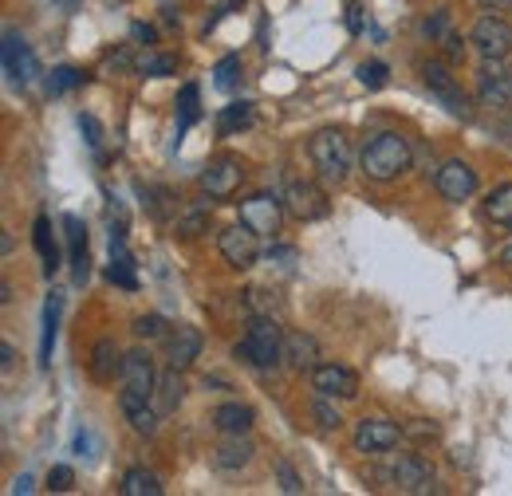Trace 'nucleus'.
I'll use <instances>...</instances> for the list:
<instances>
[{
	"label": "nucleus",
	"instance_id": "09e8293b",
	"mask_svg": "<svg viewBox=\"0 0 512 496\" xmlns=\"http://www.w3.org/2000/svg\"><path fill=\"white\" fill-rule=\"evenodd\" d=\"M56 4H60L64 12H75V8H79V0H56Z\"/></svg>",
	"mask_w": 512,
	"mask_h": 496
},
{
	"label": "nucleus",
	"instance_id": "79ce46f5",
	"mask_svg": "<svg viewBox=\"0 0 512 496\" xmlns=\"http://www.w3.org/2000/svg\"><path fill=\"white\" fill-rule=\"evenodd\" d=\"M178 229H182L186 237H197V233L205 229V209H197V213H190V217H186V221H182Z\"/></svg>",
	"mask_w": 512,
	"mask_h": 496
},
{
	"label": "nucleus",
	"instance_id": "3c124183",
	"mask_svg": "<svg viewBox=\"0 0 512 496\" xmlns=\"http://www.w3.org/2000/svg\"><path fill=\"white\" fill-rule=\"evenodd\" d=\"M509 229H512V221H509Z\"/></svg>",
	"mask_w": 512,
	"mask_h": 496
},
{
	"label": "nucleus",
	"instance_id": "393cba45",
	"mask_svg": "<svg viewBox=\"0 0 512 496\" xmlns=\"http://www.w3.org/2000/svg\"><path fill=\"white\" fill-rule=\"evenodd\" d=\"M60 311H64V296H48L44 300V331H40V367L52 363V347H56V327H60Z\"/></svg>",
	"mask_w": 512,
	"mask_h": 496
},
{
	"label": "nucleus",
	"instance_id": "c756f323",
	"mask_svg": "<svg viewBox=\"0 0 512 496\" xmlns=\"http://www.w3.org/2000/svg\"><path fill=\"white\" fill-rule=\"evenodd\" d=\"M83 71L79 67H56L52 75H48V95H64V91H75V87H83Z\"/></svg>",
	"mask_w": 512,
	"mask_h": 496
},
{
	"label": "nucleus",
	"instance_id": "4be33fe9",
	"mask_svg": "<svg viewBox=\"0 0 512 496\" xmlns=\"http://www.w3.org/2000/svg\"><path fill=\"white\" fill-rule=\"evenodd\" d=\"M256 422L253 406H241V402H221L217 410H213V426L221 430V434H249Z\"/></svg>",
	"mask_w": 512,
	"mask_h": 496
},
{
	"label": "nucleus",
	"instance_id": "6ab92c4d",
	"mask_svg": "<svg viewBox=\"0 0 512 496\" xmlns=\"http://www.w3.org/2000/svg\"><path fill=\"white\" fill-rule=\"evenodd\" d=\"M127 355L115 347V339H99L91 351V378L95 382H115V374H123Z\"/></svg>",
	"mask_w": 512,
	"mask_h": 496
},
{
	"label": "nucleus",
	"instance_id": "f03ea898",
	"mask_svg": "<svg viewBox=\"0 0 512 496\" xmlns=\"http://www.w3.org/2000/svg\"><path fill=\"white\" fill-rule=\"evenodd\" d=\"M233 355L245 359L256 371H276L280 359H284V331H280V323L272 315H253L249 319V331L233 347Z\"/></svg>",
	"mask_w": 512,
	"mask_h": 496
},
{
	"label": "nucleus",
	"instance_id": "a18cd8bd",
	"mask_svg": "<svg viewBox=\"0 0 512 496\" xmlns=\"http://www.w3.org/2000/svg\"><path fill=\"white\" fill-rule=\"evenodd\" d=\"M12 493H32V477H28V473H20V477H16V485H12Z\"/></svg>",
	"mask_w": 512,
	"mask_h": 496
},
{
	"label": "nucleus",
	"instance_id": "5701e85b",
	"mask_svg": "<svg viewBox=\"0 0 512 496\" xmlns=\"http://www.w3.org/2000/svg\"><path fill=\"white\" fill-rule=\"evenodd\" d=\"M32 245L40 252V260H44V276L52 280L56 272H60V245H56V237H52V221L40 213L36 217V225H32Z\"/></svg>",
	"mask_w": 512,
	"mask_h": 496
},
{
	"label": "nucleus",
	"instance_id": "a211bd4d",
	"mask_svg": "<svg viewBox=\"0 0 512 496\" xmlns=\"http://www.w3.org/2000/svg\"><path fill=\"white\" fill-rule=\"evenodd\" d=\"M438 193L446 201H469L477 193V174L465 166V162H446L438 170Z\"/></svg>",
	"mask_w": 512,
	"mask_h": 496
},
{
	"label": "nucleus",
	"instance_id": "a878e982",
	"mask_svg": "<svg viewBox=\"0 0 512 496\" xmlns=\"http://www.w3.org/2000/svg\"><path fill=\"white\" fill-rule=\"evenodd\" d=\"M119 493L123 496H162V485H158V477H154L150 469H127Z\"/></svg>",
	"mask_w": 512,
	"mask_h": 496
},
{
	"label": "nucleus",
	"instance_id": "1a4fd4ad",
	"mask_svg": "<svg viewBox=\"0 0 512 496\" xmlns=\"http://www.w3.org/2000/svg\"><path fill=\"white\" fill-rule=\"evenodd\" d=\"M473 48L485 56V60H505L512 52V28L501 20V16H481L473 24Z\"/></svg>",
	"mask_w": 512,
	"mask_h": 496
},
{
	"label": "nucleus",
	"instance_id": "39448f33",
	"mask_svg": "<svg viewBox=\"0 0 512 496\" xmlns=\"http://www.w3.org/2000/svg\"><path fill=\"white\" fill-rule=\"evenodd\" d=\"M477 95L485 107L493 111H509L512 107V67L505 60H485L477 71Z\"/></svg>",
	"mask_w": 512,
	"mask_h": 496
},
{
	"label": "nucleus",
	"instance_id": "b1692460",
	"mask_svg": "<svg viewBox=\"0 0 512 496\" xmlns=\"http://www.w3.org/2000/svg\"><path fill=\"white\" fill-rule=\"evenodd\" d=\"M182 394H186L182 371L170 367V371L158 378V386H154V410H158V414H174V410L182 406Z\"/></svg>",
	"mask_w": 512,
	"mask_h": 496
},
{
	"label": "nucleus",
	"instance_id": "c9c22d12",
	"mask_svg": "<svg viewBox=\"0 0 512 496\" xmlns=\"http://www.w3.org/2000/svg\"><path fill=\"white\" fill-rule=\"evenodd\" d=\"M134 335H138V339H158V335H166L162 315H138V319H134Z\"/></svg>",
	"mask_w": 512,
	"mask_h": 496
},
{
	"label": "nucleus",
	"instance_id": "4c0bfd02",
	"mask_svg": "<svg viewBox=\"0 0 512 496\" xmlns=\"http://www.w3.org/2000/svg\"><path fill=\"white\" fill-rule=\"evenodd\" d=\"M71 485H75L71 465H52V469H48V489H52V493H67Z\"/></svg>",
	"mask_w": 512,
	"mask_h": 496
},
{
	"label": "nucleus",
	"instance_id": "7ed1b4c3",
	"mask_svg": "<svg viewBox=\"0 0 512 496\" xmlns=\"http://www.w3.org/2000/svg\"><path fill=\"white\" fill-rule=\"evenodd\" d=\"M154 386H158V374H154V359L150 351H130L127 363H123V394H119V406L123 414H134L142 406H150L154 398Z\"/></svg>",
	"mask_w": 512,
	"mask_h": 496
},
{
	"label": "nucleus",
	"instance_id": "0eeeda50",
	"mask_svg": "<svg viewBox=\"0 0 512 496\" xmlns=\"http://www.w3.org/2000/svg\"><path fill=\"white\" fill-rule=\"evenodd\" d=\"M217 248H221V256H225L229 268H253L256 260H260V233H253L245 221L241 225H229V229H221Z\"/></svg>",
	"mask_w": 512,
	"mask_h": 496
},
{
	"label": "nucleus",
	"instance_id": "ddd939ff",
	"mask_svg": "<svg viewBox=\"0 0 512 496\" xmlns=\"http://www.w3.org/2000/svg\"><path fill=\"white\" fill-rule=\"evenodd\" d=\"M241 178H245V170H241V162H237V158H217V162H209V166H205V174H201V189H205L209 197L225 201V197H233V193H237Z\"/></svg>",
	"mask_w": 512,
	"mask_h": 496
},
{
	"label": "nucleus",
	"instance_id": "a19ab883",
	"mask_svg": "<svg viewBox=\"0 0 512 496\" xmlns=\"http://www.w3.org/2000/svg\"><path fill=\"white\" fill-rule=\"evenodd\" d=\"M347 28L359 36L367 28V16H363V4H347Z\"/></svg>",
	"mask_w": 512,
	"mask_h": 496
},
{
	"label": "nucleus",
	"instance_id": "dca6fc26",
	"mask_svg": "<svg viewBox=\"0 0 512 496\" xmlns=\"http://www.w3.org/2000/svg\"><path fill=\"white\" fill-rule=\"evenodd\" d=\"M64 229H67V245H71V284L83 288L91 280V256H87V225L67 213L64 217Z\"/></svg>",
	"mask_w": 512,
	"mask_h": 496
},
{
	"label": "nucleus",
	"instance_id": "9d476101",
	"mask_svg": "<svg viewBox=\"0 0 512 496\" xmlns=\"http://www.w3.org/2000/svg\"><path fill=\"white\" fill-rule=\"evenodd\" d=\"M422 79H426L430 95H434V99L446 107L449 115H469V103H465L461 87L453 83V75H449L446 63H426V67H422Z\"/></svg>",
	"mask_w": 512,
	"mask_h": 496
},
{
	"label": "nucleus",
	"instance_id": "423d86ee",
	"mask_svg": "<svg viewBox=\"0 0 512 496\" xmlns=\"http://www.w3.org/2000/svg\"><path fill=\"white\" fill-rule=\"evenodd\" d=\"M386 481L398 489V493H434V469L414 457V453H402L386 465Z\"/></svg>",
	"mask_w": 512,
	"mask_h": 496
},
{
	"label": "nucleus",
	"instance_id": "cd10ccee",
	"mask_svg": "<svg viewBox=\"0 0 512 496\" xmlns=\"http://www.w3.org/2000/svg\"><path fill=\"white\" fill-rule=\"evenodd\" d=\"M485 213L497 221V225H509L512 221V186H497L485 201Z\"/></svg>",
	"mask_w": 512,
	"mask_h": 496
},
{
	"label": "nucleus",
	"instance_id": "412c9836",
	"mask_svg": "<svg viewBox=\"0 0 512 496\" xmlns=\"http://www.w3.org/2000/svg\"><path fill=\"white\" fill-rule=\"evenodd\" d=\"M284 359H288L292 371H308L320 359V343L304 331H292V335H284Z\"/></svg>",
	"mask_w": 512,
	"mask_h": 496
},
{
	"label": "nucleus",
	"instance_id": "9b49d317",
	"mask_svg": "<svg viewBox=\"0 0 512 496\" xmlns=\"http://www.w3.org/2000/svg\"><path fill=\"white\" fill-rule=\"evenodd\" d=\"M284 209L296 221H320V217H327V197L312 182H288V189H284Z\"/></svg>",
	"mask_w": 512,
	"mask_h": 496
},
{
	"label": "nucleus",
	"instance_id": "6e6552de",
	"mask_svg": "<svg viewBox=\"0 0 512 496\" xmlns=\"http://www.w3.org/2000/svg\"><path fill=\"white\" fill-rule=\"evenodd\" d=\"M0 56H4V75H8L16 87H28V83L40 75L36 52L24 44V36H20L16 28H8V32H4V48H0Z\"/></svg>",
	"mask_w": 512,
	"mask_h": 496
},
{
	"label": "nucleus",
	"instance_id": "bb28decb",
	"mask_svg": "<svg viewBox=\"0 0 512 496\" xmlns=\"http://www.w3.org/2000/svg\"><path fill=\"white\" fill-rule=\"evenodd\" d=\"M241 75H245L241 56H225V60L213 67V87H217V91H233V87L241 83Z\"/></svg>",
	"mask_w": 512,
	"mask_h": 496
},
{
	"label": "nucleus",
	"instance_id": "f3484780",
	"mask_svg": "<svg viewBox=\"0 0 512 496\" xmlns=\"http://www.w3.org/2000/svg\"><path fill=\"white\" fill-rule=\"evenodd\" d=\"M398 434L402 430L394 422H386V418H363L359 430H355V449L359 453H386V449L398 445Z\"/></svg>",
	"mask_w": 512,
	"mask_h": 496
},
{
	"label": "nucleus",
	"instance_id": "de8ad7c7",
	"mask_svg": "<svg viewBox=\"0 0 512 496\" xmlns=\"http://www.w3.org/2000/svg\"><path fill=\"white\" fill-rule=\"evenodd\" d=\"M477 4H481V8H489V12H501V8L512 4V0H477Z\"/></svg>",
	"mask_w": 512,
	"mask_h": 496
},
{
	"label": "nucleus",
	"instance_id": "7c9ffc66",
	"mask_svg": "<svg viewBox=\"0 0 512 496\" xmlns=\"http://www.w3.org/2000/svg\"><path fill=\"white\" fill-rule=\"evenodd\" d=\"M253 123V103H245V99H241V103H229V107H225V111H221V134H229V130H237V126H249Z\"/></svg>",
	"mask_w": 512,
	"mask_h": 496
},
{
	"label": "nucleus",
	"instance_id": "c03bdc74",
	"mask_svg": "<svg viewBox=\"0 0 512 496\" xmlns=\"http://www.w3.org/2000/svg\"><path fill=\"white\" fill-rule=\"evenodd\" d=\"M446 24H449V16L446 12H438L434 20H426V24H422V32H426V36H442V32H446Z\"/></svg>",
	"mask_w": 512,
	"mask_h": 496
},
{
	"label": "nucleus",
	"instance_id": "58836bf2",
	"mask_svg": "<svg viewBox=\"0 0 512 496\" xmlns=\"http://www.w3.org/2000/svg\"><path fill=\"white\" fill-rule=\"evenodd\" d=\"M75 123H79V130H83L87 146H95V150H99V142H103V126L95 123V115H79Z\"/></svg>",
	"mask_w": 512,
	"mask_h": 496
},
{
	"label": "nucleus",
	"instance_id": "4468645a",
	"mask_svg": "<svg viewBox=\"0 0 512 496\" xmlns=\"http://www.w3.org/2000/svg\"><path fill=\"white\" fill-rule=\"evenodd\" d=\"M312 386L327 398H355L359 394V374L343 363H323L312 367Z\"/></svg>",
	"mask_w": 512,
	"mask_h": 496
},
{
	"label": "nucleus",
	"instance_id": "49530a36",
	"mask_svg": "<svg viewBox=\"0 0 512 496\" xmlns=\"http://www.w3.org/2000/svg\"><path fill=\"white\" fill-rule=\"evenodd\" d=\"M12 359H16V351H12V347H8V343H4V347H0V363H4V371H8V367H12Z\"/></svg>",
	"mask_w": 512,
	"mask_h": 496
},
{
	"label": "nucleus",
	"instance_id": "f257e3e1",
	"mask_svg": "<svg viewBox=\"0 0 512 496\" xmlns=\"http://www.w3.org/2000/svg\"><path fill=\"white\" fill-rule=\"evenodd\" d=\"M410 158H414L410 142H406L398 130H383V134H375V138L363 146L359 166H363V174H367L371 182H394L398 174L410 170Z\"/></svg>",
	"mask_w": 512,
	"mask_h": 496
},
{
	"label": "nucleus",
	"instance_id": "c85d7f7f",
	"mask_svg": "<svg viewBox=\"0 0 512 496\" xmlns=\"http://www.w3.org/2000/svg\"><path fill=\"white\" fill-rule=\"evenodd\" d=\"M178 111H182V123H178V138L201 119V107H197V83H186L182 95H178Z\"/></svg>",
	"mask_w": 512,
	"mask_h": 496
},
{
	"label": "nucleus",
	"instance_id": "e433bc0d",
	"mask_svg": "<svg viewBox=\"0 0 512 496\" xmlns=\"http://www.w3.org/2000/svg\"><path fill=\"white\" fill-rule=\"evenodd\" d=\"M359 83H363V87H371V91L386 87V63H379V60L363 63V67H359Z\"/></svg>",
	"mask_w": 512,
	"mask_h": 496
},
{
	"label": "nucleus",
	"instance_id": "2eb2a0df",
	"mask_svg": "<svg viewBox=\"0 0 512 496\" xmlns=\"http://www.w3.org/2000/svg\"><path fill=\"white\" fill-rule=\"evenodd\" d=\"M201 347H205L201 331L182 323V327H174V331L166 335V363H170V367H178V371H186V367H193V363H197Z\"/></svg>",
	"mask_w": 512,
	"mask_h": 496
},
{
	"label": "nucleus",
	"instance_id": "ea45409f",
	"mask_svg": "<svg viewBox=\"0 0 512 496\" xmlns=\"http://www.w3.org/2000/svg\"><path fill=\"white\" fill-rule=\"evenodd\" d=\"M264 260H268V264H280V268H292L296 248H268V252H264Z\"/></svg>",
	"mask_w": 512,
	"mask_h": 496
},
{
	"label": "nucleus",
	"instance_id": "473e14b6",
	"mask_svg": "<svg viewBox=\"0 0 512 496\" xmlns=\"http://www.w3.org/2000/svg\"><path fill=\"white\" fill-rule=\"evenodd\" d=\"M312 418H316V426H320V430H339V426H343V418H339V410L331 406V398H327V394H320V398L312 402Z\"/></svg>",
	"mask_w": 512,
	"mask_h": 496
},
{
	"label": "nucleus",
	"instance_id": "72a5a7b5",
	"mask_svg": "<svg viewBox=\"0 0 512 496\" xmlns=\"http://www.w3.org/2000/svg\"><path fill=\"white\" fill-rule=\"evenodd\" d=\"M138 71H142L146 79H166V75L178 71V60H174V56H146V60L138 63Z\"/></svg>",
	"mask_w": 512,
	"mask_h": 496
},
{
	"label": "nucleus",
	"instance_id": "37998d69",
	"mask_svg": "<svg viewBox=\"0 0 512 496\" xmlns=\"http://www.w3.org/2000/svg\"><path fill=\"white\" fill-rule=\"evenodd\" d=\"M442 44H446V56L449 60H461V56H465V40H461V36H442Z\"/></svg>",
	"mask_w": 512,
	"mask_h": 496
},
{
	"label": "nucleus",
	"instance_id": "f704fd0d",
	"mask_svg": "<svg viewBox=\"0 0 512 496\" xmlns=\"http://www.w3.org/2000/svg\"><path fill=\"white\" fill-rule=\"evenodd\" d=\"M276 481H280V489H284L288 496L304 493V481H300V473L292 469V461H288V457H280V461H276Z\"/></svg>",
	"mask_w": 512,
	"mask_h": 496
},
{
	"label": "nucleus",
	"instance_id": "2f4dec72",
	"mask_svg": "<svg viewBox=\"0 0 512 496\" xmlns=\"http://www.w3.org/2000/svg\"><path fill=\"white\" fill-rule=\"evenodd\" d=\"M245 308H249V315H272V311L280 308V300L268 288H249L245 292Z\"/></svg>",
	"mask_w": 512,
	"mask_h": 496
},
{
	"label": "nucleus",
	"instance_id": "20e7f679",
	"mask_svg": "<svg viewBox=\"0 0 512 496\" xmlns=\"http://www.w3.org/2000/svg\"><path fill=\"white\" fill-rule=\"evenodd\" d=\"M308 154H312V166L320 170L323 182H343L347 170H351V142L343 138V130H320L312 142H308Z\"/></svg>",
	"mask_w": 512,
	"mask_h": 496
},
{
	"label": "nucleus",
	"instance_id": "aec40b11",
	"mask_svg": "<svg viewBox=\"0 0 512 496\" xmlns=\"http://www.w3.org/2000/svg\"><path fill=\"white\" fill-rule=\"evenodd\" d=\"M253 441L245 434H225V441L213 449V465L217 469H245L253 461Z\"/></svg>",
	"mask_w": 512,
	"mask_h": 496
},
{
	"label": "nucleus",
	"instance_id": "8fccbe9b",
	"mask_svg": "<svg viewBox=\"0 0 512 496\" xmlns=\"http://www.w3.org/2000/svg\"><path fill=\"white\" fill-rule=\"evenodd\" d=\"M501 264H509V268H512V245L501 248Z\"/></svg>",
	"mask_w": 512,
	"mask_h": 496
},
{
	"label": "nucleus",
	"instance_id": "f8f14e48",
	"mask_svg": "<svg viewBox=\"0 0 512 496\" xmlns=\"http://www.w3.org/2000/svg\"><path fill=\"white\" fill-rule=\"evenodd\" d=\"M280 201L284 197H272V193H253L249 201H241V221L260 233V237H272L280 229Z\"/></svg>",
	"mask_w": 512,
	"mask_h": 496
}]
</instances>
